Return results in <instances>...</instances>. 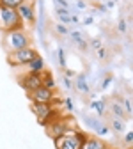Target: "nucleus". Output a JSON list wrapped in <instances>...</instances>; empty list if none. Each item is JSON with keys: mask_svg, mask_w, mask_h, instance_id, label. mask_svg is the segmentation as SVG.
<instances>
[{"mask_svg": "<svg viewBox=\"0 0 133 149\" xmlns=\"http://www.w3.org/2000/svg\"><path fill=\"white\" fill-rule=\"evenodd\" d=\"M89 135L82 130H68V132L55 139L53 144H55V149H82L87 142Z\"/></svg>", "mask_w": 133, "mask_h": 149, "instance_id": "f257e3e1", "label": "nucleus"}, {"mask_svg": "<svg viewBox=\"0 0 133 149\" xmlns=\"http://www.w3.org/2000/svg\"><path fill=\"white\" fill-rule=\"evenodd\" d=\"M2 43H4V48L7 50V53H11V52L29 48L30 37H29L25 29H16V30H9V32L4 34V41Z\"/></svg>", "mask_w": 133, "mask_h": 149, "instance_id": "f03ea898", "label": "nucleus"}, {"mask_svg": "<svg viewBox=\"0 0 133 149\" xmlns=\"http://www.w3.org/2000/svg\"><path fill=\"white\" fill-rule=\"evenodd\" d=\"M16 29H23V22L20 18V13L16 9H9L0 6V32H9Z\"/></svg>", "mask_w": 133, "mask_h": 149, "instance_id": "7ed1b4c3", "label": "nucleus"}, {"mask_svg": "<svg viewBox=\"0 0 133 149\" xmlns=\"http://www.w3.org/2000/svg\"><path fill=\"white\" fill-rule=\"evenodd\" d=\"M37 53L34 48H23V50H18V52H11L7 53V62L11 66H29L36 57H37Z\"/></svg>", "mask_w": 133, "mask_h": 149, "instance_id": "20e7f679", "label": "nucleus"}, {"mask_svg": "<svg viewBox=\"0 0 133 149\" xmlns=\"http://www.w3.org/2000/svg\"><path fill=\"white\" fill-rule=\"evenodd\" d=\"M69 121H71V117H59V119L48 123V124L45 126V128H46V135H48L52 140H55V139L62 137L68 130H77V128H71V126H69Z\"/></svg>", "mask_w": 133, "mask_h": 149, "instance_id": "39448f33", "label": "nucleus"}, {"mask_svg": "<svg viewBox=\"0 0 133 149\" xmlns=\"http://www.w3.org/2000/svg\"><path fill=\"white\" fill-rule=\"evenodd\" d=\"M18 13H20V18L23 25H36V0H25V2L18 7Z\"/></svg>", "mask_w": 133, "mask_h": 149, "instance_id": "423d86ee", "label": "nucleus"}, {"mask_svg": "<svg viewBox=\"0 0 133 149\" xmlns=\"http://www.w3.org/2000/svg\"><path fill=\"white\" fill-rule=\"evenodd\" d=\"M20 84L27 91V94H30V92H34L36 89L43 87V73H27L20 80Z\"/></svg>", "mask_w": 133, "mask_h": 149, "instance_id": "0eeeda50", "label": "nucleus"}, {"mask_svg": "<svg viewBox=\"0 0 133 149\" xmlns=\"http://www.w3.org/2000/svg\"><path fill=\"white\" fill-rule=\"evenodd\" d=\"M29 98L32 100V103H53L55 101V92L53 89H48V87H39L36 89L34 92H30Z\"/></svg>", "mask_w": 133, "mask_h": 149, "instance_id": "6e6552de", "label": "nucleus"}, {"mask_svg": "<svg viewBox=\"0 0 133 149\" xmlns=\"http://www.w3.org/2000/svg\"><path fill=\"white\" fill-rule=\"evenodd\" d=\"M84 123L87 124V128H91L94 133H98V137H107L112 130H110V126H107L105 123H101L98 117H89V116H85L84 117Z\"/></svg>", "mask_w": 133, "mask_h": 149, "instance_id": "1a4fd4ad", "label": "nucleus"}, {"mask_svg": "<svg viewBox=\"0 0 133 149\" xmlns=\"http://www.w3.org/2000/svg\"><path fill=\"white\" fill-rule=\"evenodd\" d=\"M75 87H77V91H80L82 94H89L91 92V87H89L85 73H78L77 77H75Z\"/></svg>", "mask_w": 133, "mask_h": 149, "instance_id": "9d476101", "label": "nucleus"}, {"mask_svg": "<svg viewBox=\"0 0 133 149\" xmlns=\"http://www.w3.org/2000/svg\"><path fill=\"white\" fill-rule=\"evenodd\" d=\"M85 149H105L107 147V144H105V140L101 139V137H89L87 139V142H85V146H84Z\"/></svg>", "mask_w": 133, "mask_h": 149, "instance_id": "9b49d317", "label": "nucleus"}, {"mask_svg": "<svg viewBox=\"0 0 133 149\" xmlns=\"http://www.w3.org/2000/svg\"><path fill=\"white\" fill-rule=\"evenodd\" d=\"M27 69H29V73H43L45 71V59L41 55H37V57L27 66Z\"/></svg>", "mask_w": 133, "mask_h": 149, "instance_id": "f8f14e48", "label": "nucleus"}, {"mask_svg": "<svg viewBox=\"0 0 133 149\" xmlns=\"http://www.w3.org/2000/svg\"><path fill=\"white\" fill-rule=\"evenodd\" d=\"M110 130H112L114 133H117V135H121V133H126V123H124V119L114 117V119L110 121Z\"/></svg>", "mask_w": 133, "mask_h": 149, "instance_id": "ddd939ff", "label": "nucleus"}, {"mask_svg": "<svg viewBox=\"0 0 133 149\" xmlns=\"http://www.w3.org/2000/svg\"><path fill=\"white\" fill-rule=\"evenodd\" d=\"M55 16L57 20H59V23H71V11L69 9H62V7H55Z\"/></svg>", "mask_w": 133, "mask_h": 149, "instance_id": "4468645a", "label": "nucleus"}, {"mask_svg": "<svg viewBox=\"0 0 133 149\" xmlns=\"http://www.w3.org/2000/svg\"><path fill=\"white\" fill-rule=\"evenodd\" d=\"M110 112H112L114 117H119V119H124V117H126V112H124V107H123L121 100L110 103Z\"/></svg>", "mask_w": 133, "mask_h": 149, "instance_id": "2eb2a0df", "label": "nucleus"}, {"mask_svg": "<svg viewBox=\"0 0 133 149\" xmlns=\"http://www.w3.org/2000/svg\"><path fill=\"white\" fill-rule=\"evenodd\" d=\"M91 108L98 112V117H103V116H105V112H107V101H105V100L91 101Z\"/></svg>", "mask_w": 133, "mask_h": 149, "instance_id": "dca6fc26", "label": "nucleus"}, {"mask_svg": "<svg viewBox=\"0 0 133 149\" xmlns=\"http://www.w3.org/2000/svg\"><path fill=\"white\" fill-rule=\"evenodd\" d=\"M43 85L55 91V78H53V74L50 71H43Z\"/></svg>", "mask_w": 133, "mask_h": 149, "instance_id": "f3484780", "label": "nucleus"}, {"mask_svg": "<svg viewBox=\"0 0 133 149\" xmlns=\"http://www.w3.org/2000/svg\"><path fill=\"white\" fill-rule=\"evenodd\" d=\"M23 2H25V0H0V6L9 7V9H16V11H18V7H20Z\"/></svg>", "mask_w": 133, "mask_h": 149, "instance_id": "a211bd4d", "label": "nucleus"}, {"mask_svg": "<svg viewBox=\"0 0 133 149\" xmlns=\"http://www.w3.org/2000/svg\"><path fill=\"white\" fill-rule=\"evenodd\" d=\"M123 107H124V112H126V116H131L133 114V105H131V100L130 98H123L121 100Z\"/></svg>", "mask_w": 133, "mask_h": 149, "instance_id": "6ab92c4d", "label": "nucleus"}, {"mask_svg": "<svg viewBox=\"0 0 133 149\" xmlns=\"http://www.w3.org/2000/svg\"><path fill=\"white\" fill-rule=\"evenodd\" d=\"M55 32L59 34V36H69V29H68V25H64V23H57L55 25Z\"/></svg>", "mask_w": 133, "mask_h": 149, "instance_id": "aec40b11", "label": "nucleus"}, {"mask_svg": "<svg viewBox=\"0 0 133 149\" xmlns=\"http://www.w3.org/2000/svg\"><path fill=\"white\" fill-rule=\"evenodd\" d=\"M89 46H91L92 50H96V52H98L100 48H103V41L100 39V37H92V39L89 41Z\"/></svg>", "mask_w": 133, "mask_h": 149, "instance_id": "412c9836", "label": "nucleus"}, {"mask_svg": "<svg viewBox=\"0 0 133 149\" xmlns=\"http://www.w3.org/2000/svg\"><path fill=\"white\" fill-rule=\"evenodd\" d=\"M57 55H59V66L62 69H66V53H64V48H59V52H57Z\"/></svg>", "mask_w": 133, "mask_h": 149, "instance_id": "4be33fe9", "label": "nucleus"}, {"mask_svg": "<svg viewBox=\"0 0 133 149\" xmlns=\"http://www.w3.org/2000/svg\"><path fill=\"white\" fill-rule=\"evenodd\" d=\"M75 7H77V11H85L89 7V2L87 0H77V2H75Z\"/></svg>", "mask_w": 133, "mask_h": 149, "instance_id": "5701e85b", "label": "nucleus"}, {"mask_svg": "<svg viewBox=\"0 0 133 149\" xmlns=\"http://www.w3.org/2000/svg\"><path fill=\"white\" fill-rule=\"evenodd\" d=\"M117 29L121 34H126L128 32V27H126V20L124 18H119V22H117Z\"/></svg>", "mask_w": 133, "mask_h": 149, "instance_id": "b1692460", "label": "nucleus"}, {"mask_svg": "<svg viewBox=\"0 0 133 149\" xmlns=\"http://www.w3.org/2000/svg\"><path fill=\"white\" fill-rule=\"evenodd\" d=\"M124 144L126 146H133V130H130V132L124 133Z\"/></svg>", "mask_w": 133, "mask_h": 149, "instance_id": "393cba45", "label": "nucleus"}, {"mask_svg": "<svg viewBox=\"0 0 133 149\" xmlns=\"http://www.w3.org/2000/svg\"><path fill=\"white\" fill-rule=\"evenodd\" d=\"M55 7H62V9H69V2L68 0H53Z\"/></svg>", "mask_w": 133, "mask_h": 149, "instance_id": "a878e982", "label": "nucleus"}, {"mask_svg": "<svg viewBox=\"0 0 133 149\" xmlns=\"http://www.w3.org/2000/svg\"><path fill=\"white\" fill-rule=\"evenodd\" d=\"M82 23H84L85 27H89V25H94V16H85Z\"/></svg>", "mask_w": 133, "mask_h": 149, "instance_id": "bb28decb", "label": "nucleus"}, {"mask_svg": "<svg viewBox=\"0 0 133 149\" xmlns=\"http://www.w3.org/2000/svg\"><path fill=\"white\" fill-rule=\"evenodd\" d=\"M62 84H64V87H66V89H73L71 78H68V77H62Z\"/></svg>", "mask_w": 133, "mask_h": 149, "instance_id": "cd10ccee", "label": "nucleus"}, {"mask_svg": "<svg viewBox=\"0 0 133 149\" xmlns=\"http://www.w3.org/2000/svg\"><path fill=\"white\" fill-rule=\"evenodd\" d=\"M103 6L110 11V9H114V7H116V2H114V0H105V2H103Z\"/></svg>", "mask_w": 133, "mask_h": 149, "instance_id": "c85d7f7f", "label": "nucleus"}, {"mask_svg": "<svg viewBox=\"0 0 133 149\" xmlns=\"http://www.w3.org/2000/svg\"><path fill=\"white\" fill-rule=\"evenodd\" d=\"M112 84V77H107L105 80H103V84H101V89L105 91V89H108V85Z\"/></svg>", "mask_w": 133, "mask_h": 149, "instance_id": "c756f323", "label": "nucleus"}, {"mask_svg": "<svg viewBox=\"0 0 133 149\" xmlns=\"http://www.w3.org/2000/svg\"><path fill=\"white\" fill-rule=\"evenodd\" d=\"M64 107H66L68 110H73V108H75V105H73L71 98H66V100H64Z\"/></svg>", "mask_w": 133, "mask_h": 149, "instance_id": "7c9ffc66", "label": "nucleus"}, {"mask_svg": "<svg viewBox=\"0 0 133 149\" xmlns=\"http://www.w3.org/2000/svg\"><path fill=\"white\" fill-rule=\"evenodd\" d=\"M71 23H80V18H78V13H71Z\"/></svg>", "mask_w": 133, "mask_h": 149, "instance_id": "2f4dec72", "label": "nucleus"}, {"mask_svg": "<svg viewBox=\"0 0 133 149\" xmlns=\"http://www.w3.org/2000/svg\"><path fill=\"white\" fill-rule=\"evenodd\" d=\"M64 77H68V78H73V77H77V74H75V71H71V69H64Z\"/></svg>", "mask_w": 133, "mask_h": 149, "instance_id": "473e14b6", "label": "nucleus"}, {"mask_svg": "<svg viewBox=\"0 0 133 149\" xmlns=\"http://www.w3.org/2000/svg\"><path fill=\"white\" fill-rule=\"evenodd\" d=\"M98 57H100V59H105V57H107V50H105V48H100V50H98Z\"/></svg>", "mask_w": 133, "mask_h": 149, "instance_id": "72a5a7b5", "label": "nucleus"}, {"mask_svg": "<svg viewBox=\"0 0 133 149\" xmlns=\"http://www.w3.org/2000/svg\"><path fill=\"white\" fill-rule=\"evenodd\" d=\"M105 149H116V147H112V146H107V147H105Z\"/></svg>", "mask_w": 133, "mask_h": 149, "instance_id": "f704fd0d", "label": "nucleus"}, {"mask_svg": "<svg viewBox=\"0 0 133 149\" xmlns=\"http://www.w3.org/2000/svg\"><path fill=\"white\" fill-rule=\"evenodd\" d=\"M114 2H119V0H114Z\"/></svg>", "mask_w": 133, "mask_h": 149, "instance_id": "c9c22d12", "label": "nucleus"}, {"mask_svg": "<svg viewBox=\"0 0 133 149\" xmlns=\"http://www.w3.org/2000/svg\"><path fill=\"white\" fill-rule=\"evenodd\" d=\"M82 149H85V147H82Z\"/></svg>", "mask_w": 133, "mask_h": 149, "instance_id": "e433bc0d", "label": "nucleus"}]
</instances>
